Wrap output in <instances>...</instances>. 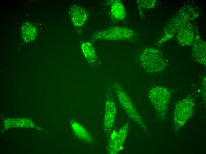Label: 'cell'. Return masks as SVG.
<instances>
[{"label":"cell","mask_w":206,"mask_h":154,"mask_svg":"<svg viewBox=\"0 0 206 154\" xmlns=\"http://www.w3.org/2000/svg\"><path fill=\"white\" fill-rule=\"evenodd\" d=\"M136 34L132 29L126 27L115 26L96 32L93 35V41L108 40L133 42Z\"/></svg>","instance_id":"6da1fadb"},{"label":"cell","mask_w":206,"mask_h":154,"mask_svg":"<svg viewBox=\"0 0 206 154\" xmlns=\"http://www.w3.org/2000/svg\"><path fill=\"white\" fill-rule=\"evenodd\" d=\"M139 60L141 66L148 73H157L161 72L165 63L161 52L152 47H147L140 54Z\"/></svg>","instance_id":"7a4b0ae2"},{"label":"cell","mask_w":206,"mask_h":154,"mask_svg":"<svg viewBox=\"0 0 206 154\" xmlns=\"http://www.w3.org/2000/svg\"><path fill=\"white\" fill-rule=\"evenodd\" d=\"M148 97L156 110L160 112L166 110L170 94L167 89L162 86L154 87L149 91Z\"/></svg>","instance_id":"3957f363"},{"label":"cell","mask_w":206,"mask_h":154,"mask_svg":"<svg viewBox=\"0 0 206 154\" xmlns=\"http://www.w3.org/2000/svg\"><path fill=\"white\" fill-rule=\"evenodd\" d=\"M113 87L121 106L128 114L133 119V115H137V114L130 98L119 83L115 82Z\"/></svg>","instance_id":"277c9868"},{"label":"cell","mask_w":206,"mask_h":154,"mask_svg":"<svg viewBox=\"0 0 206 154\" xmlns=\"http://www.w3.org/2000/svg\"><path fill=\"white\" fill-rule=\"evenodd\" d=\"M69 14L75 27H81L88 18V15L84 9L76 5H73L69 9Z\"/></svg>","instance_id":"5b68a950"},{"label":"cell","mask_w":206,"mask_h":154,"mask_svg":"<svg viewBox=\"0 0 206 154\" xmlns=\"http://www.w3.org/2000/svg\"><path fill=\"white\" fill-rule=\"evenodd\" d=\"M111 1L110 13L112 18L118 21L124 20L126 17V11L123 3L119 0Z\"/></svg>","instance_id":"8992f818"},{"label":"cell","mask_w":206,"mask_h":154,"mask_svg":"<svg viewBox=\"0 0 206 154\" xmlns=\"http://www.w3.org/2000/svg\"><path fill=\"white\" fill-rule=\"evenodd\" d=\"M193 57L199 63L206 65V44L202 40L195 41L192 47Z\"/></svg>","instance_id":"52a82bcc"},{"label":"cell","mask_w":206,"mask_h":154,"mask_svg":"<svg viewBox=\"0 0 206 154\" xmlns=\"http://www.w3.org/2000/svg\"><path fill=\"white\" fill-rule=\"evenodd\" d=\"M80 46L84 55L90 64L93 67L96 65L98 59L92 44L89 42H83L81 44Z\"/></svg>","instance_id":"ba28073f"},{"label":"cell","mask_w":206,"mask_h":154,"mask_svg":"<svg viewBox=\"0 0 206 154\" xmlns=\"http://www.w3.org/2000/svg\"><path fill=\"white\" fill-rule=\"evenodd\" d=\"M22 31L23 38L27 41L33 40L36 35V31L35 27L32 25L27 23L23 25Z\"/></svg>","instance_id":"9c48e42d"},{"label":"cell","mask_w":206,"mask_h":154,"mask_svg":"<svg viewBox=\"0 0 206 154\" xmlns=\"http://www.w3.org/2000/svg\"><path fill=\"white\" fill-rule=\"evenodd\" d=\"M138 5L141 6L142 7L150 8L154 5L155 1L154 0H137Z\"/></svg>","instance_id":"30bf717a"}]
</instances>
